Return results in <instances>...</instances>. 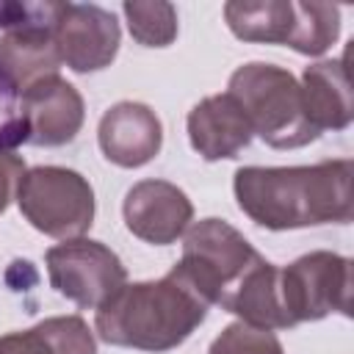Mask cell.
<instances>
[{"label": "cell", "mask_w": 354, "mask_h": 354, "mask_svg": "<svg viewBox=\"0 0 354 354\" xmlns=\"http://www.w3.org/2000/svg\"><path fill=\"white\" fill-rule=\"evenodd\" d=\"M354 166L346 158L315 166H243L232 188L238 207L266 230L346 224L354 213Z\"/></svg>", "instance_id": "cell-1"}, {"label": "cell", "mask_w": 354, "mask_h": 354, "mask_svg": "<svg viewBox=\"0 0 354 354\" xmlns=\"http://www.w3.org/2000/svg\"><path fill=\"white\" fill-rule=\"evenodd\" d=\"M207 301L171 268L163 279L122 285L94 318L97 335L122 348L169 351L205 321Z\"/></svg>", "instance_id": "cell-2"}, {"label": "cell", "mask_w": 354, "mask_h": 354, "mask_svg": "<svg viewBox=\"0 0 354 354\" xmlns=\"http://www.w3.org/2000/svg\"><path fill=\"white\" fill-rule=\"evenodd\" d=\"M227 94L243 108L252 133L274 149H296L318 138L304 119L296 77L274 64L252 61L232 72Z\"/></svg>", "instance_id": "cell-3"}, {"label": "cell", "mask_w": 354, "mask_h": 354, "mask_svg": "<svg viewBox=\"0 0 354 354\" xmlns=\"http://www.w3.org/2000/svg\"><path fill=\"white\" fill-rule=\"evenodd\" d=\"M263 257L227 221L202 218L185 230L183 257L174 271L207 301L227 307L230 296Z\"/></svg>", "instance_id": "cell-4"}, {"label": "cell", "mask_w": 354, "mask_h": 354, "mask_svg": "<svg viewBox=\"0 0 354 354\" xmlns=\"http://www.w3.org/2000/svg\"><path fill=\"white\" fill-rule=\"evenodd\" d=\"M17 202L30 227L50 238H80L94 221V191L75 169H25L17 185Z\"/></svg>", "instance_id": "cell-5"}, {"label": "cell", "mask_w": 354, "mask_h": 354, "mask_svg": "<svg viewBox=\"0 0 354 354\" xmlns=\"http://www.w3.org/2000/svg\"><path fill=\"white\" fill-rule=\"evenodd\" d=\"M279 299L290 326L351 310V260L335 252H310L279 268Z\"/></svg>", "instance_id": "cell-6"}, {"label": "cell", "mask_w": 354, "mask_h": 354, "mask_svg": "<svg viewBox=\"0 0 354 354\" xmlns=\"http://www.w3.org/2000/svg\"><path fill=\"white\" fill-rule=\"evenodd\" d=\"M61 3L22 6V19L3 22L11 28L0 39V88L11 97H22L44 77L58 75L61 55L53 39V22Z\"/></svg>", "instance_id": "cell-7"}, {"label": "cell", "mask_w": 354, "mask_h": 354, "mask_svg": "<svg viewBox=\"0 0 354 354\" xmlns=\"http://www.w3.org/2000/svg\"><path fill=\"white\" fill-rule=\"evenodd\" d=\"M44 263L50 285L86 310H100L127 282V271L116 252L83 235L47 249Z\"/></svg>", "instance_id": "cell-8"}, {"label": "cell", "mask_w": 354, "mask_h": 354, "mask_svg": "<svg viewBox=\"0 0 354 354\" xmlns=\"http://www.w3.org/2000/svg\"><path fill=\"white\" fill-rule=\"evenodd\" d=\"M53 39L61 64L75 72H97L116 58L122 30L116 17L100 6L61 3L53 22Z\"/></svg>", "instance_id": "cell-9"}, {"label": "cell", "mask_w": 354, "mask_h": 354, "mask_svg": "<svg viewBox=\"0 0 354 354\" xmlns=\"http://www.w3.org/2000/svg\"><path fill=\"white\" fill-rule=\"evenodd\" d=\"M25 124L28 144L33 147H61L69 144L83 127V97L61 75L44 77L19 97V113Z\"/></svg>", "instance_id": "cell-10"}, {"label": "cell", "mask_w": 354, "mask_h": 354, "mask_svg": "<svg viewBox=\"0 0 354 354\" xmlns=\"http://www.w3.org/2000/svg\"><path fill=\"white\" fill-rule=\"evenodd\" d=\"M127 230L155 246L174 243L194 218V205L183 188L166 180L136 183L122 205Z\"/></svg>", "instance_id": "cell-11"}, {"label": "cell", "mask_w": 354, "mask_h": 354, "mask_svg": "<svg viewBox=\"0 0 354 354\" xmlns=\"http://www.w3.org/2000/svg\"><path fill=\"white\" fill-rule=\"evenodd\" d=\"M97 141L111 163L122 169H138L160 152L163 127L149 105L124 100L102 113Z\"/></svg>", "instance_id": "cell-12"}, {"label": "cell", "mask_w": 354, "mask_h": 354, "mask_svg": "<svg viewBox=\"0 0 354 354\" xmlns=\"http://www.w3.org/2000/svg\"><path fill=\"white\" fill-rule=\"evenodd\" d=\"M252 136L243 108L227 91L199 100L188 113V141L205 160L235 158Z\"/></svg>", "instance_id": "cell-13"}, {"label": "cell", "mask_w": 354, "mask_h": 354, "mask_svg": "<svg viewBox=\"0 0 354 354\" xmlns=\"http://www.w3.org/2000/svg\"><path fill=\"white\" fill-rule=\"evenodd\" d=\"M299 91H301L304 119L318 136L321 130H343L351 124L354 102L343 61H318L307 66Z\"/></svg>", "instance_id": "cell-14"}, {"label": "cell", "mask_w": 354, "mask_h": 354, "mask_svg": "<svg viewBox=\"0 0 354 354\" xmlns=\"http://www.w3.org/2000/svg\"><path fill=\"white\" fill-rule=\"evenodd\" d=\"M224 19L241 41L293 47L299 30V8L293 0H235L224 6Z\"/></svg>", "instance_id": "cell-15"}, {"label": "cell", "mask_w": 354, "mask_h": 354, "mask_svg": "<svg viewBox=\"0 0 354 354\" xmlns=\"http://www.w3.org/2000/svg\"><path fill=\"white\" fill-rule=\"evenodd\" d=\"M0 354H97V340L83 318L55 315L25 332L3 335Z\"/></svg>", "instance_id": "cell-16"}, {"label": "cell", "mask_w": 354, "mask_h": 354, "mask_svg": "<svg viewBox=\"0 0 354 354\" xmlns=\"http://www.w3.org/2000/svg\"><path fill=\"white\" fill-rule=\"evenodd\" d=\"M224 310L238 315L243 324L260 329H288L290 321L279 299V268L271 266L268 260H260L238 285V290L230 296Z\"/></svg>", "instance_id": "cell-17"}, {"label": "cell", "mask_w": 354, "mask_h": 354, "mask_svg": "<svg viewBox=\"0 0 354 354\" xmlns=\"http://www.w3.org/2000/svg\"><path fill=\"white\" fill-rule=\"evenodd\" d=\"M130 36L144 47H169L177 39V11L171 3H124Z\"/></svg>", "instance_id": "cell-18"}, {"label": "cell", "mask_w": 354, "mask_h": 354, "mask_svg": "<svg viewBox=\"0 0 354 354\" xmlns=\"http://www.w3.org/2000/svg\"><path fill=\"white\" fill-rule=\"evenodd\" d=\"M299 30L293 50L301 55L326 53L340 36V8L332 3H296Z\"/></svg>", "instance_id": "cell-19"}, {"label": "cell", "mask_w": 354, "mask_h": 354, "mask_svg": "<svg viewBox=\"0 0 354 354\" xmlns=\"http://www.w3.org/2000/svg\"><path fill=\"white\" fill-rule=\"evenodd\" d=\"M207 354H285V351L271 329L235 321L224 326V332L210 343Z\"/></svg>", "instance_id": "cell-20"}, {"label": "cell", "mask_w": 354, "mask_h": 354, "mask_svg": "<svg viewBox=\"0 0 354 354\" xmlns=\"http://www.w3.org/2000/svg\"><path fill=\"white\" fill-rule=\"evenodd\" d=\"M28 144V133L19 116L0 124V213L8 207L11 196L17 194V185L25 174V160L14 152L17 144Z\"/></svg>", "instance_id": "cell-21"}]
</instances>
